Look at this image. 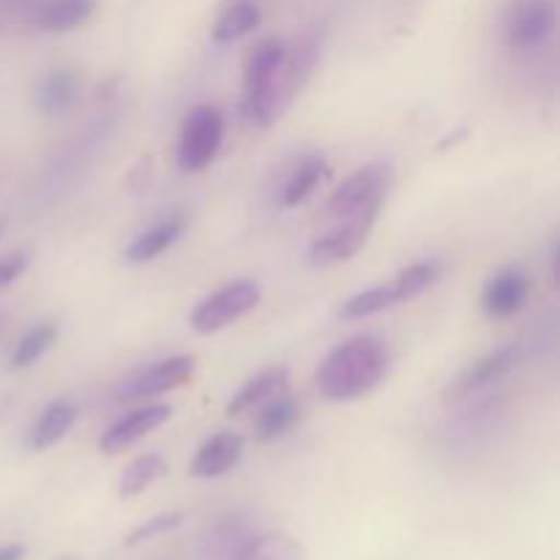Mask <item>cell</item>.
<instances>
[{
  "instance_id": "cell-23",
  "label": "cell",
  "mask_w": 560,
  "mask_h": 560,
  "mask_svg": "<svg viewBox=\"0 0 560 560\" xmlns=\"http://www.w3.org/2000/svg\"><path fill=\"white\" fill-rule=\"evenodd\" d=\"M249 536V525L244 523V517L230 514V517H222L211 528L206 547H202V556H206V560H233L238 547L244 545Z\"/></svg>"
},
{
  "instance_id": "cell-26",
  "label": "cell",
  "mask_w": 560,
  "mask_h": 560,
  "mask_svg": "<svg viewBox=\"0 0 560 560\" xmlns=\"http://www.w3.org/2000/svg\"><path fill=\"white\" fill-rule=\"evenodd\" d=\"M55 339H58V326H52V323H38V326H33L31 331L14 345L11 366H14V370H27V366H33L49 348H52Z\"/></svg>"
},
{
  "instance_id": "cell-16",
  "label": "cell",
  "mask_w": 560,
  "mask_h": 560,
  "mask_svg": "<svg viewBox=\"0 0 560 560\" xmlns=\"http://www.w3.org/2000/svg\"><path fill=\"white\" fill-rule=\"evenodd\" d=\"M184 230L186 219L180 217V213L162 219V222L148 228L145 233H140L129 246H126L124 262H129V266H145V262H153L159 255H164V252L173 249V246L178 244Z\"/></svg>"
},
{
  "instance_id": "cell-15",
  "label": "cell",
  "mask_w": 560,
  "mask_h": 560,
  "mask_svg": "<svg viewBox=\"0 0 560 560\" xmlns=\"http://www.w3.org/2000/svg\"><path fill=\"white\" fill-rule=\"evenodd\" d=\"M288 381V366H268V370L257 372V375L252 377V381H246L244 386L238 388V394L228 402V419H244V416L255 413L257 408L271 402L279 394H284Z\"/></svg>"
},
{
  "instance_id": "cell-12",
  "label": "cell",
  "mask_w": 560,
  "mask_h": 560,
  "mask_svg": "<svg viewBox=\"0 0 560 560\" xmlns=\"http://www.w3.org/2000/svg\"><path fill=\"white\" fill-rule=\"evenodd\" d=\"M173 408L170 405H142V408L131 410V413L120 416L115 424L107 427L102 438H98V448L104 454H120L126 448L135 446L137 441H142L145 435H151L153 430H159L162 424H167Z\"/></svg>"
},
{
  "instance_id": "cell-8",
  "label": "cell",
  "mask_w": 560,
  "mask_h": 560,
  "mask_svg": "<svg viewBox=\"0 0 560 560\" xmlns=\"http://www.w3.org/2000/svg\"><path fill=\"white\" fill-rule=\"evenodd\" d=\"M317 47H320V44H317V38L306 36V38H301L293 49H288V55H284V60H282V69H279L277 77H273V85H271V93H268L266 109H262V118H260L262 129H266V126H271L273 120L282 118L284 109L293 104L295 93H299L301 88H304V82L310 80L312 69H315V63H317V52H320Z\"/></svg>"
},
{
  "instance_id": "cell-19",
  "label": "cell",
  "mask_w": 560,
  "mask_h": 560,
  "mask_svg": "<svg viewBox=\"0 0 560 560\" xmlns=\"http://www.w3.org/2000/svg\"><path fill=\"white\" fill-rule=\"evenodd\" d=\"M77 416H80V408L71 399H55V402H49L44 408V413L36 419V424L31 427V432H27V448L31 452H47V448H52L74 427Z\"/></svg>"
},
{
  "instance_id": "cell-3",
  "label": "cell",
  "mask_w": 560,
  "mask_h": 560,
  "mask_svg": "<svg viewBox=\"0 0 560 560\" xmlns=\"http://www.w3.org/2000/svg\"><path fill=\"white\" fill-rule=\"evenodd\" d=\"M260 295L262 290L257 282H252V279H235V282L224 284V288H219L217 293H211L195 306V312L189 317V326L197 334H202V337H211V334L222 331V328L233 326L235 320L249 315L260 304Z\"/></svg>"
},
{
  "instance_id": "cell-10",
  "label": "cell",
  "mask_w": 560,
  "mask_h": 560,
  "mask_svg": "<svg viewBox=\"0 0 560 560\" xmlns=\"http://www.w3.org/2000/svg\"><path fill=\"white\" fill-rule=\"evenodd\" d=\"M558 5L556 0H512L503 20L506 44L517 52L539 49L556 33Z\"/></svg>"
},
{
  "instance_id": "cell-11",
  "label": "cell",
  "mask_w": 560,
  "mask_h": 560,
  "mask_svg": "<svg viewBox=\"0 0 560 560\" xmlns=\"http://www.w3.org/2000/svg\"><path fill=\"white\" fill-rule=\"evenodd\" d=\"M517 361L520 345H503V348L481 355V359H476L474 364L459 372L457 381L448 383V388L443 392V399L446 402H459V399L470 397V394H479L485 388L495 386L498 381H503L517 366Z\"/></svg>"
},
{
  "instance_id": "cell-5",
  "label": "cell",
  "mask_w": 560,
  "mask_h": 560,
  "mask_svg": "<svg viewBox=\"0 0 560 560\" xmlns=\"http://www.w3.org/2000/svg\"><path fill=\"white\" fill-rule=\"evenodd\" d=\"M197 370V359L191 353L170 355V359L156 361V364H148L135 370L131 375H126L124 381L115 388V397L118 402H142V399H153L159 394H167L180 388L184 383L191 381Z\"/></svg>"
},
{
  "instance_id": "cell-13",
  "label": "cell",
  "mask_w": 560,
  "mask_h": 560,
  "mask_svg": "<svg viewBox=\"0 0 560 560\" xmlns=\"http://www.w3.org/2000/svg\"><path fill=\"white\" fill-rule=\"evenodd\" d=\"M530 293V279L523 268L509 266L490 277V282L481 290V310L492 320H506L514 317L525 306Z\"/></svg>"
},
{
  "instance_id": "cell-31",
  "label": "cell",
  "mask_w": 560,
  "mask_h": 560,
  "mask_svg": "<svg viewBox=\"0 0 560 560\" xmlns=\"http://www.w3.org/2000/svg\"><path fill=\"white\" fill-rule=\"evenodd\" d=\"M0 320H3V317H0Z\"/></svg>"
},
{
  "instance_id": "cell-17",
  "label": "cell",
  "mask_w": 560,
  "mask_h": 560,
  "mask_svg": "<svg viewBox=\"0 0 560 560\" xmlns=\"http://www.w3.org/2000/svg\"><path fill=\"white\" fill-rule=\"evenodd\" d=\"M80 96V74L71 66L47 71L33 88V104L44 115H60L71 109V104Z\"/></svg>"
},
{
  "instance_id": "cell-20",
  "label": "cell",
  "mask_w": 560,
  "mask_h": 560,
  "mask_svg": "<svg viewBox=\"0 0 560 560\" xmlns=\"http://www.w3.org/2000/svg\"><path fill=\"white\" fill-rule=\"evenodd\" d=\"M328 178V162L317 153L304 156L293 170H290L288 180H284L282 191H279V202L284 208H299L306 200H312L317 191V186Z\"/></svg>"
},
{
  "instance_id": "cell-6",
  "label": "cell",
  "mask_w": 560,
  "mask_h": 560,
  "mask_svg": "<svg viewBox=\"0 0 560 560\" xmlns=\"http://www.w3.org/2000/svg\"><path fill=\"white\" fill-rule=\"evenodd\" d=\"M377 213H381V208H366V211L350 213V217H339L337 224L328 233L317 235L312 241L310 252H306L310 266L328 268L350 260L370 241L372 228L377 222Z\"/></svg>"
},
{
  "instance_id": "cell-28",
  "label": "cell",
  "mask_w": 560,
  "mask_h": 560,
  "mask_svg": "<svg viewBox=\"0 0 560 560\" xmlns=\"http://www.w3.org/2000/svg\"><path fill=\"white\" fill-rule=\"evenodd\" d=\"M25 268H27L25 252H14V255L0 257V293H3L5 288H11V284L25 273Z\"/></svg>"
},
{
  "instance_id": "cell-22",
  "label": "cell",
  "mask_w": 560,
  "mask_h": 560,
  "mask_svg": "<svg viewBox=\"0 0 560 560\" xmlns=\"http://www.w3.org/2000/svg\"><path fill=\"white\" fill-rule=\"evenodd\" d=\"M301 408L293 397L288 394H279L271 402H266L262 408L255 410V441L271 443L277 438L288 435L295 424H299Z\"/></svg>"
},
{
  "instance_id": "cell-7",
  "label": "cell",
  "mask_w": 560,
  "mask_h": 560,
  "mask_svg": "<svg viewBox=\"0 0 560 560\" xmlns=\"http://www.w3.org/2000/svg\"><path fill=\"white\" fill-rule=\"evenodd\" d=\"M284 55H288V44L282 38H266V42L252 49L249 60L244 66V91H241V115L249 124L260 126L273 77L282 69Z\"/></svg>"
},
{
  "instance_id": "cell-14",
  "label": "cell",
  "mask_w": 560,
  "mask_h": 560,
  "mask_svg": "<svg viewBox=\"0 0 560 560\" xmlns=\"http://www.w3.org/2000/svg\"><path fill=\"white\" fill-rule=\"evenodd\" d=\"M244 438L238 432H217L197 448L191 459V476L195 479H222L230 470L238 468L244 459Z\"/></svg>"
},
{
  "instance_id": "cell-29",
  "label": "cell",
  "mask_w": 560,
  "mask_h": 560,
  "mask_svg": "<svg viewBox=\"0 0 560 560\" xmlns=\"http://www.w3.org/2000/svg\"><path fill=\"white\" fill-rule=\"evenodd\" d=\"M22 556H25V547L22 545L0 547V560H22Z\"/></svg>"
},
{
  "instance_id": "cell-24",
  "label": "cell",
  "mask_w": 560,
  "mask_h": 560,
  "mask_svg": "<svg viewBox=\"0 0 560 560\" xmlns=\"http://www.w3.org/2000/svg\"><path fill=\"white\" fill-rule=\"evenodd\" d=\"M164 474H167V463H164L162 454L156 452L140 454V457L131 459V463L126 465L124 474H120L118 495L120 498L140 495V492H145L148 487L156 485Z\"/></svg>"
},
{
  "instance_id": "cell-25",
  "label": "cell",
  "mask_w": 560,
  "mask_h": 560,
  "mask_svg": "<svg viewBox=\"0 0 560 560\" xmlns=\"http://www.w3.org/2000/svg\"><path fill=\"white\" fill-rule=\"evenodd\" d=\"M257 25H260V9L252 0H233V5H228L224 14L217 20V25H213V42H238V38L257 31Z\"/></svg>"
},
{
  "instance_id": "cell-1",
  "label": "cell",
  "mask_w": 560,
  "mask_h": 560,
  "mask_svg": "<svg viewBox=\"0 0 560 560\" xmlns=\"http://www.w3.org/2000/svg\"><path fill=\"white\" fill-rule=\"evenodd\" d=\"M392 370V348L377 334H355L317 366V392L328 402H353L375 392Z\"/></svg>"
},
{
  "instance_id": "cell-30",
  "label": "cell",
  "mask_w": 560,
  "mask_h": 560,
  "mask_svg": "<svg viewBox=\"0 0 560 560\" xmlns=\"http://www.w3.org/2000/svg\"><path fill=\"white\" fill-rule=\"evenodd\" d=\"M3 230H5V219H0V235H3Z\"/></svg>"
},
{
  "instance_id": "cell-2",
  "label": "cell",
  "mask_w": 560,
  "mask_h": 560,
  "mask_svg": "<svg viewBox=\"0 0 560 560\" xmlns=\"http://www.w3.org/2000/svg\"><path fill=\"white\" fill-rule=\"evenodd\" d=\"M443 266L438 260H424L413 262L405 271H399L397 277H392L388 282L375 284L370 290H361V293L350 295L342 304L339 315L345 320H364V317L377 315V312L394 310V306H402L408 301L419 299L421 293L432 288V284L441 279Z\"/></svg>"
},
{
  "instance_id": "cell-4",
  "label": "cell",
  "mask_w": 560,
  "mask_h": 560,
  "mask_svg": "<svg viewBox=\"0 0 560 560\" xmlns=\"http://www.w3.org/2000/svg\"><path fill=\"white\" fill-rule=\"evenodd\" d=\"M224 142V115L213 104H200L184 120L178 140V167L184 173H200L213 159Z\"/></svg>"
},
{
  "instance_id": "cell-27",
  "label": "cell",
  "mask_w": 560,
  "mask_h": 560,
  "mask_svg": "<svg viewBox=\"0 0 560 560\" xmlns=\"http://www.w3.org/2000/svg\"><path fill=\"white\" fill-rule=\"evenodd\" d=\"M180 523H184V512L156 514V517L145 520V523L137 525V528L126 536V547H137V545H145V541L159 539V536H164V534H170V530L178 528Z\"/></svg>"
},
{
  "instance_id": "cell-9",
  "label": "cell",
  "mask_w": 560,
  "mask_h": 560,
  "mask_svg": "<svg viewBox=\"0 0 560 560\" xmlns=\"http://www.w3.org/2000/svg\"><path fill=\"white\" fill-rule=\"evenodd\" d=\"M392 189V167L383 162H372L366 167L355 170L342 186L331 191L326 202V213L331 219L350 217V213L366 211V208H381Z\"/></svg>"
},
{
  "instance_id": "cell-18",
  "label": "cell",
  "mask_w": 560,
  "mask_h": 560,
  "mask_svg": "<svg viewBox=\"0 0 560 560\" xmlns=\"http://www.w3.org/2000/svg\"><path fill=\"white\" fill-rule=\"evenodd\" d=\"M96 11V0H38L31 25L44 33H66L85 25Z\"/></svg>"
},
{
  "instance_id": "cell-21",
  "label": "cell",
  "mask_w": 560,
  "mask_h": 560,
  "mask_svg": "<svg viewBox=\"0 0 560 560\" xmlns=\"http://www.w3.org/2000/svg\"><path fill=\"white\" fill-rule=\"evenodd\" d=\"M304 545L284 530H266L252 534L238 547L233 560H304Z\"/></svg>"
}]
</instances>
